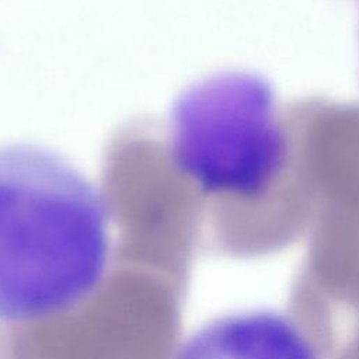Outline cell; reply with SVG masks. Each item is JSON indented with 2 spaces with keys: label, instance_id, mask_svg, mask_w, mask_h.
<instances>
[{
  "label": "cell",
  "instance_id": "1",
  "mask_svg": "<svg viewBox=\"0 0 359 359\" xmlns=\"http://www.w3.org/2000/svg\"><path fill=\"white\" fill-rule=\"evenodd\" d=\"M101 192L63 157L0 149V320L63 313L100 285L109 254Z\"/></svg>",
  "mask_w": 359,
  "mask_h": 359
},
{
  "label": "cell",
  "instance_id": "2",
  "mask_svg": "<svg viewBox=\"0 0 359 359\" xmlns=\"http://www.w3.org/2000/svg\"><path fill=\"white\" fill-rule=\"evenodd\" d=\"M167 135L196 196L217 203L262 198L303 170L290 123L276 116L268 87L247 74H219L184 91Z\"/></svg>",
  "mask_w": 359,
  "mask_h": 359
},
{
  "label": "cell",
  "instance_id": "3",
  "mask_svg": "<svg viewBox=\"0 0 359 359\" xmlns=\"http://www.w3.org/2000/svg\"><path fill=\"white\" fill-rule=\"evenodd\" d=\"M175 359H314L285 318L252 313L215 320L196 331Z\"/></svg>",
  "mask_w": 359,
  "mask_h": 359
}]
</instances>
